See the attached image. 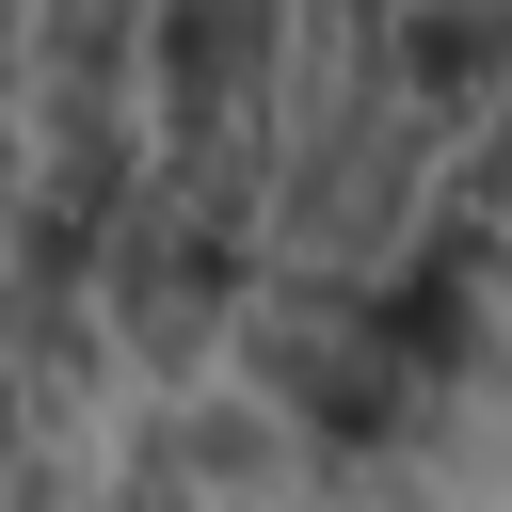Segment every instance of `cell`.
<instances>
[{
	"label": "cell",
	"instance_id": "1",
	"mask_svg": "<svg viewBox=\"0 0 512 512\" xmlns=\"http://www.w3.org/2000/svg\"><path fill=\"white\" fill-rule=\"evenodd\" d=\"M256 224H272V256H288V272H384V256H400V224H416V96H384V80L320 96V112L272 144Z\"/></svg>",
	"mask_w": 512,
	"mask_h": 512
},
{
	"label": "cell",
	"instance_id": "3",
	"mask_svg": "<svg viewBox=\"0 0 512 512\" xmlns=\"http://www.w3.org/2000/svg\"><path fill=\"white\" fill-rule=\"evenodd\" d=\"M368 80L416 96L432 128L496 112V0H368Z\"/></svg>",
	"mask_w": 512,
	"mask_h": 512
},
{
	"label": "cell",
	"instance_id": "2",
	"mask_svg": "<svg viewBox=\"0 0 512 512\" xmlns=\"http://www.w3.org/2000/svg\"><path fill=\"white\" fill-rule=\"evenodd\" d=\"M224 320H240V368H256L320 448H384V432L416 416V368L368 336V272H288V256H272V272H240Z\"/></svg>",
	"mask_w": 512,
	"mask_h": 512
}]
</instances>
